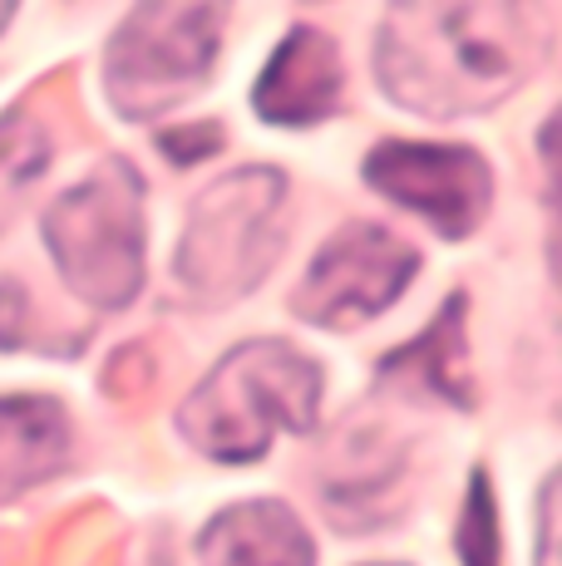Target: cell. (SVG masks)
Returning <instances> with one entry per match:
<instances>
[{
    "instance_id": "1",
    "label": "cell",
    "mask_w": 562,
    "mask_h": 566,
    "mask_svg": "<svg viewBox=\"0 0 562 566\" xmlns=\"http://www.w3.org/2000/svg\"><path fill=\"white\" fill-rule=\"evenodd\" d=\"M543 54V15L508 0L391 6L375 30V74L419 118L489 114L523 90Z\"/></svg>"
},
{
    "instance_id": "2",
    "label": "cell",
    "mask_w": 562,
    "mask_h": 566,
    "mask_svg": "<svg viewBox=\"0 0 562 566\" xmlns=\"http://www.w3.org/2000/svg\"><path fill=\"white\" fill-rule=\"evenodd\" d=\"M321 413V365L287 340H247L183 399L178 433L212 463H257L277 433H311Z\"/></svg>"
},
{
    "instance_id": "3",
    "label": "cell",
    "mask_w": 562,
    "mask_h": 566,
    "mask_svg": "<svg viewBox=\"0 0 562 566\" xmlns=\"http://www.w3.org/2000/svg\"><path fill=\"white\" fill-rule=\"evenodd\" d=\"M281 212L287 172L252 163L218 178L188 212L183 242L173 252V276L202 306H227L262 286L281 256Z\"/></svg>"
},
{
    "instance_id": "4",
    "label": "cell",
    "mask_w": 562,
    "mask_h": 566,
    "mask_svg": "<svg viewBox=\"0 0 562 566\" xmlns=\"http://www.w3.org/2000/svg\"><path fill=\"white\" fill-rule=\"evenodd\" d=\"M60 276L94 311H124L144 286V178L110 158L45 212Z\"/></svg>"
},
{
    "instance_id": "5",
    "label": "cell",
    "mask_w": 562,
    "mask_h": 566,
    "mask_svg": "<svg viewBox=\"0 0 562 566\" xmlns=\"http://www.w3.org/2000/svg\"><path fill=\"white\" fill-rule=\"evenodd\" d=\"M222 6H138L104 50V94L124 118H158L208 84L218 60Z\"/></svg>"
},
{
    "instance_id": "6",
    "label": "cell",
    "mask_w": 562,
    "mask_h": 566,
    "mask_svg": "<svg viewBox=\"0 0 562 566\" xmlns=\"http://www.w3.org/2000/svg\"><path fill=\"white\" fill-rule=\"evenodd\" d=\"M415 247L399 242L391 227L345 222L311 256L301 286L291 291V311L306 325H321V331H355L371 315L391 311L415 281Z\"/></svg>"
},
{
    "instance_id": "7",
    "label": "cell",
    "mask_w": 562,
    "mask_h": 566,
    "mask_svg": "<svg viewBox=\"0 0 562 566\" xmlns=\"http://www.w3.org/2000/svg\"><path fill=\"white\" fill-rule=\"evenodd\" d=\"M365 182L449 242L469 237L493 207V168L464 144L385 138L365 158Z\"/></svg>"
},
{
    "instance_id": "8",
    "label": "cell",
    "mask_w": 562,
    "mask_h": 566,
    "mask_svg": "<svg viewBox=\"0 0 562 566\" xmlns=\"http://www.w3.org/2000/svg\"><path fill=\"white\" fill-rule=\"evenodd\" d=\"M345 70L341 50L326 30L296 25L257 74L252 108L277 128H311L341 104Z\"/></svg>"
},
{
    "instance_id": "9",
    "label": "cell",
    "mask_w": 562,
    "mask_h": 566,
    "mask_svg": "<svg viewBox=\"0 0 562 566\" xmlns=\"http://www.w3.org/2000/svg\"><path fill=\"white\" fill-rule=\"evenodd\" d=\"M202 566H316L311 532L287 503H232L202 527Z\"/></svg>"
},
{
    "instance_id": "10",
    "label": "cell",
    "mask_w": 562,
    "mask_h": 566,
    "mask_svg": "<svg viewBox=\"0 0 562 566\" xmlns=\"http://www.w3.org/2000/svg\"><path fill=\"white\" fill-rule=\"evenodd\" d=\"M70 459V419L55 399H0V503L55 478Z\"/></svg>"
},
{
    "instance_id": "11",
    "label": "cell",
    "mask_w": 562,
    "mask_h": 566,
    "mask_svg": "<svg viewBox=\"0 0 562 566\" xmlns=\"http://www.w3.org/2000/svg\"><path fill=\"white\" fill-rule=\"evenodd\" d=\"M381 379H395L399 389H415V395H435L449 409H473L469 355H464V296H449L419 340L385 355Z\"/></svg>"
},
{
    "instance_id": "12",
    "label": "cell",
    "mask_w": 562,
    "mask_h": 566,
    "mask_svg": "<svg viewBox=\"0 0 562 566\" xmlns=\"http://www.w3.org/2000/svg\"><path fill=\"white\" fill-rule=\"evenodd\" d=\"M45 163H50V138L35 118L25 114L0 118V207L15 202L45 172Z\"/></svg>"
},
{
    "instance_id": "13",
    "label": "cell",
    "mask_w": 562,
    "mask_h": 566,
    "mask_svg": "<svg viewBox=\"0 0 562 566\" xmlns=\"http://www.w3.org/2000/svg\"><path fill=\"white\" fill-rule=\"evenodd\" d=\"M454 542H459L464 566H499V517H493V488L483 473L469 478V503H464Z\"/></svg>"
},
{
    "instance_id": "14",
    "label": "cell",
    "mask_w": 562,
    "mask_h": 566,
    "mask_svg": "<svg viewBox=\"0 0 562 566\" xmlns=\"http://www.w3.org/2000/svg\"><path fill=\"white\" fill-rule=\"evenodd\" d=\"M538 158H543V212H548V266L562 286V104L538 128Z\"/></svg>"
},
{
    "instance_id": "15",
    "label": "cell",
    "mask_w": 562,
    "mask_h": 566,
    "mask_svg": "<svg viewBox=\"0 0 562 566\" xmlns=\"http://www.w3.org/2000/svg\"><path fill=\"white\" fill-rule=\"evenodd\" d=\"M533 566H562V468L548 473L538 488V562Z\"/></svg>"
},
{
    "instance_id": "16",
    "label": "cell",
    "mask_w": 562,
    "mask_h": 566,
    "mask_svg": "<svg viewBox=\"0 0 562 566\" xmlns=\"http://www.w3.org/2000/svg\"><path fill=\"white\" fill-rule=\"evenodd\" d=\"M158 144L173 154V163H202L212 148H222V128L218 124H192V128H178V134H164Z\"/></svg>"
},
{
    "instance_id": "17",
    "label": "cell",
    "mask_w": 562,
    "mask_h": 566,
    "mask_svg": "<svg viewBox=\"0 0 562 566\" xmlns=\"http://www.w3.org/2000/svg\"><path fill=\"white\" fill-rule=\"evenodd\" d=\"M6 20H10V6H0V25H6Z\"/></svg>"
},
{
    "instance_id": "18",
    "label": "cell",
    "mask_w": 562,
    "mask_h": 566,
    "mask_svg": "<svg viewBox=\"0 0 562 566\" xmlns=\"http://www.w3.org/2000/svg\"><path fill=\"white\" fill-rule=\"evenodd\" d=\"M381 566H395V562H381Z\"/></svg>"
}]
</instances>
